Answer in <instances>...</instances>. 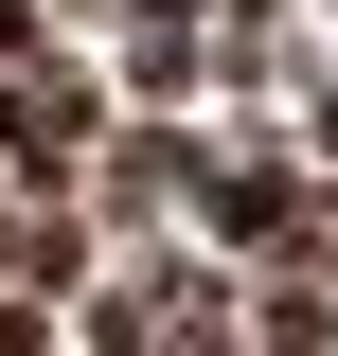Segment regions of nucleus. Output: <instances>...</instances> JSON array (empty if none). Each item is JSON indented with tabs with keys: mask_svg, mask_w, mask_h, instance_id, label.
I'll list each match as a JSON object with an SVG mask.
<instances>
[{
	"mask_svg": "<svg viewBox=\"0 0 338 356\" xmlns=\"http://www.w3.org/2000/svg\"><path fill=\"white\" fill-rule=\"evenodd\" d=\"M178 196H196V232H214V250H303V232H321V196H303V161H285V143H196V178H178Z\"/></svg>",
	"mask_w": 338,
	"mask_h": 356,
	"instance_id": "f257e3e1",
	"label": "nucleus"
},
{
	"mask_svg": "<svg viewBox=\"0 0 338 356\" xmlns=\"http://www.w3.org/2000/svg\"><path fill=\"white\" fill-rule=\"evenodd\" d=\"M178 178H196V125H178V107H161V125H125V143H107V161H89V214H178Z\"/></svg>",
	"mask_w": 338,
	"mask_h": 356,
	"instance_id": "f03ea898",
	"label": "nucleus"
},
{
	"mask_svg": "<svg viewBox=\"0 0 338 356\" xmlns=\"http://www.w3.org/2000/svg\"><path fill=\"white\" fill-rule=\"evenodd\" d=\"M54 36V0H0V72H18V54H36Z\"/></svg>",
	"mask_w": 338,
	"mask_h": 356,
	"instance_id": "7ed1b4c3",
	"label": "nucleus"
}]
</instances>
